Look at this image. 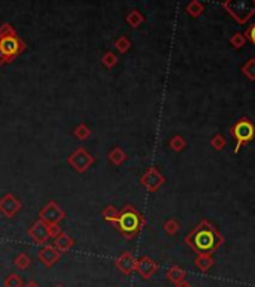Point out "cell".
I'll use <instances>...</instances> for the list:
<instances>
[{
	"instance_id": "6da1fadb",
	"label": "cell",
	"mask_w": 255,
	"mask_h": 287,
	"mask_svg": "<svg viewBox=\"0 0 255 287\" xmlns=\"http://www.w3.org/2000/svg\"><path fill=\"white\" fill-rule=\"evenodd\" d=\"M184 242L195 255H214L221 245H224L225 239L209 220H201L192 227L191 232L185 236Z\"/></svg>"
},
{
	"instance_id": "7a4b0ae2",
	"label": "cell",
	"mask_w": 255,
	"mask_h": 287,
	"mask_svg": "<svg viewBox=\"0 0 255 287\" xmlns=\"http://www.w3.org/2000/svg\"><path fill=\"white\" fill-rule=\"evenodd\" d=\"M24 51L26 42L17 34L12 24L3 23L0 26V54L5 59V63L11 64Z\"/></svg>"
},
{
	"instance_id": "3957f363",
	"label": "cell",
	"mask_w": 255,
	"mask_h": 287,
	"mask_svg": "<svg viewBox=\"0 0 255 287\" xmlns=\"http://www.w3.org/2000/svg\"><path fill=\"white\" fill-rule=\"evenodd\" d=\"M146 220L145 217L133 207V205H124L123 210L120 211V216H118V222L115 224V229L127 239H133L136 235L140 233V230L145 227Z\"/></svg>"
},
{
	"instance_id": "277c9868",
	"label": "cell",
	"mask_w": 255,
	"mask_h": 287,
	"mask_svg": "<svg viewBox=\"0 0 255 287\" xmlns=\"http://www.w3.org/2000/svg\"><path fill=\"white\" fill-rule=\"evenodd\" d=\"M221 6L230 17H233V20L237 21V24L248 23L255 15V0H227Z\"/></svg>"
},
{
	"instance_id": "5b68a950",
	"label": "cell",
	"mask_w": 255,
	"mask_h": 287,
	"mask_svg": "<svg viewBox=\"0 0 255 287\" xmlns=\"http://www.w3.org/2000/svg\"><path fill=\"white\" fill-rule=\"evenodd\" d=\"M230 135L236 139L234 153H239V150L243 145L252 142L255 139V125L248 117H242L230 128Z\"/></svg>"
},
{
	"instance_id": "8992f818",
	"label": "cell",
	"mask_w": 255,
	"mask_h": 287,
	"mask_svg": "<svg viewBox=\"0 0 255 287\" xmlns=\"http://www.w3.org/2000/svg\"><path fill=\"white\" fill-rule=\"evenodd\" d=\"M94 163V157L84 148V147H78L69 157H67V165L75 169L78 174H84L87 172Z\"/></svg>"
},
{
	"instance_id": "52a82bcc",
	"label": "cell",
	"mask_w": 255,
	"mask_h": 287,
	"mask_svg": "<svg viewBox=\"0 0 255 287\" xmlns=\"http://www.w3.org/2000/svg\"><path fill=\"white\" fill-rule=\"evenodd\" d=\"M64 219H66V213H64L63 208H62L56 200H49V202L39 211V220H42L43 223L46 224L60 223Z\"/></svg>"
},
{
	"instance_id": "ba28073f",
	"label": "cell",
	"mask_w": 255,
	"mask_h": 287,
	"mask_svg": "<svg viewBox=\"0 0 255 287\" xmlns=\"http://www.w3.org/2000/svg\"><path fill=\"white\" fill-rule=\"evenodd\" d=\"M166 183V177L160 172L156 166L148 168L146 172L140 177V184L146 189L148 191L154 193L157 191Z\"/></svg>"
},
{
	"instance_id": "9c48e42d",
	"label": "cell",
	"mask_w": 255,
	"mask_h": 287,
	"mask_svg": "<svg viewBox=\"0 0 255 287\" xmlns=\"http://www.w3.org/2000/svg\"><path fill=\"white\" fill-rule=\"evenodd\" d=\"M21 210V202L12 193H5L0 199V214L6 219H12Z\"/></svg>"
},
{
	"instance_id": "30bf717a",
	"label": "cell",
	"mask_w": 255,
	"mask_h": 287,
	"mask_svg": "<svg viewBox=\"0 0 255 287\" xmlns=\"http://www.w3.org/2000/svg\"><path fill=\"white\" fill-rule=\"evenodd\" d=\"M159 263L149 256H142L136 259V272L140 275L142 280H149L159 271Z\"/></svg>"
},
{
	"instance_id": "8fae6325",
	"label": "cell",
	"mask_w": 255,
	"mask_h": 287,
	"mask_svg": "<svg viewBox=\"0 0 255 287\" xmlns=\"http://www.w3.org/2000/svg\"><path fill=\"white\" fill-rule=\"evenodd\" d=\"M29 238L32 239L33 244L36 245H45L49 239V233H48V224L43 223L42 220H37L29 227L27 230Z\"/></svg>"
},
{
	"instance_id": "7c38bea8",
	"label": "cell",
	"mask_w": 255,
	"mask_h": 287,
	"mask_svg": "<svg viewBox=\"0 0 255 287\" xmlns=\"http://www.w3.org/2000/svg\"><path fill=\"white\" fill-rule=\"evenodd\" d=\"M115 268L124 275H131L136 271V257L131 252L121 253L115 259Z\"/></svg>"
},
{
	"instance_id": "4fadbf2b",
	"label": "cell",
	"mask_w": 255,
	"mask_h": 287,
	"mask_svg": "<svg viewBox=\"0 0 255 287\" xmlns=\"http://www.w3.org/2000/svg\"><path fill=\"white\" fill-rule=\"evenodd\" d=\"M37 259L39 262L46 266V268H51L54 266L59 260H60V252H57V249L54 245H49V244H45L39 253H37Z\"/></svg>"
},
{
	"instance_id": "5bb4252c",
	"label": "cell",
	"mask_w": 255,
	"mask_h": 287,
	"mask_svg": "<svg viewBox=\"0 0 255 287\" xmlns=\"http://www.w3.org/2000/svg\"><path fill=\"white\" fill-rule=\"evenodd\" d=\"M73 245H75V239L69 233H66V232H62L54 239V247L57 249V252H60V255L62 253H69Z\"/></svg>"
},
{
	"instance_id": "9a60e30c",
	"label": "cell",
	"mask_w": 255,
	"mask_h": 287,
	"mask_svg": "<svg viewBox=\"0 0 255 287\" xmlns=\"http://www.w3.org/2000/svg\"><path fill=\"white\" fill-rule=\"evenodd\" d=\"M185 277H187L185 269H182V268L178 266V265H173V266H170V268L166 271V278H167L170 283H173V284H178V283L184 281Z\"/></svg>"
},
{
	"instance_id": "2e32d148",
	"label": "cell",
	"mask_w": 255,
	"mask_h": 287,
	"mask_svg": "<svg viewBox=\"0 0 255 287\" xmlns=\"http://www.w3.org/2000/svg\"><path fill=\"white\" fill-rule=\"evenodd\" d=\"M194 265H195L201 272H208V271L215 265V259L212 257V255L201 253V255L195 256V259H194Z\"/></svg>"
},
{
	"instance_id": "e0dca14e",
	"label": "cell",
	"mask_w": 255,
	"mask_h": 287,
	"mask_svg": "<svg viewBox=\"0 0 255 287\" xmlns=\"http://www.w3.org/2000/svg\"><path fill=\"white\" fill-rule=\"evenodd\" d=\"M126 21L131 29H137L145 23V15L139 9H131L126 15Z\"/></svg>"
},
{
	"instance_id": "ac0fdd59",
	"label": "cell",
	"mask_w": 255,
	"mask_h": 287,
	"mask_svg": "<svg viewBox=\"0 0 255 287\" xmlns=\"http://www.w3.org/2000/svg\"><path fill=\"white\" fill-rule=\"evenodd\" d=\"M108 160L114 165V166H121L126 160H127V153L120 148V147H114L109 154H108Z\"/></svg>"
},
{
	"instance_id": "d6986e66",
	"label": "cell",
	"mask_w": 255,
	"mask_h": 287,
	"mask_svg": "<svg viewBox=\"0 0 255 287\" xmlns=\"http://www.w3.org/2000/svg\"><path fill=\"white\" fill-rule=\"evenodd\" d=\"M101 216H103V220L105 222H108V223H111L114 227H115V224L118 222V216H120V211L114 207V205H108V207H105L103 208V211H101Z\"/></svg>"
},
{
	"instance_id": "ffe728a7",
	"label": "cell",
	"mask_w": 255,
	"mask_h": 287,
	"mask_svg": "<svg viewBox=\"0 0 255 287\" xmlns=\"http://www.w3.org/2000/svg\"><path fill=\"white\" fill-rule=\"evenodd\" d=\"M187 14L192 18H198L203 12H205V5L198 0H191L187 6H185Z\"/></svg>"
},
{
	"instance_id": "44dd1931",
	"label": "cell",
	"mask_w": 255,
	"mask_h": 287,
	"mask_svg": "<svg viewBox=\"0 0 255 287\" xmlns=\"http://www.w3.org/2000/svg\"><path fill=\"white\" fill-rule=\"evenodd\" d=\"M14 266L17 268V269H20V271H26V269H29L30 266H32V259H30V256L27 255V253H20V255H17V257L14 259Z\"/></svg>"
},
{
	"instance_id": "7402d4cb",
	"label": "cell",
	"mask_w": 255,
	"mask_h": 287,
	"mask_svg": "<svg viewBox=\"0 0 255 287\" xmlns=\"http://www.w3.org/2000/svg\"><path fill=\"white\" fill-rule=\"evenodd\" d=\"M114 48L120 53V54H126L128 50L131 48V42L127 36H120L114 40Z\"/></svg>"
},
{
	"instance_id": "603a6c76",
	"label": "cell",
	"mask_w": 255,
	"mask_h": 287,
	"mask_svg": "<svg viewBox=\"0 0 255 287\" xmlns=\"http://www.w3.org/2000/svg\"><path fill=\"white\" fill-rule=\"evenodd\" d=\"M169 147H170L175 153H181V151L187 147V141H185L181 135H175V136L169 141Z\"/></svg>"
},
{
	"instance_id": "cb8c5ba5",
	"label": "cell",
	"mask_w": 255,
	"mask_h": 287,
	"mask_svg": "<svg viewBox=\"0 0 255 287\" xmlns=\"http://www.w3.org/2000/svg\"><path fill=\"white\" fill-rule=\"evenodd\" d=\"M23 286H24L23 278H21L18 274H15V272L8 274V275L5 277V280H3V287H23Z\"/></svg>"
},
{
	"instance_id": "d4e9b609",
	"label": "cell",
	"mask_w": 255,
	"mask_h": 287,
	"mask_svg": "<svg viewBox=\"0 0 255 287\" xmlns=\"http://www.w3.org/2000/svg\"><path fill=\"white\" fill-rule=\"evenodd\" d=\"M73 135H75L79 141H85V139H88V138L91 136V129L88 128L85 123H81V125H78V126L75 128Z\"/></svg>"
},
{
	"instance_id": "484cf974",
	"label": "cell",
	"mask_w": 255,
	"mask_h": 287,
	"mask_svg": "<svg viewBox=\"0 0 255 287\" xmlns=\"http://www.w3.org/2000/svg\"><path fill=\"white\" fill-rule=\"evenodd\" d=\"M117 63H118V57H117L115 53H112V51H106V53L101 56V64H103L106 69H112V67H115Z\"/></svg>"
},
{
	"instance_id": "4316f807",
	"label": "cell",
	"mask_w": 255,
	"mask_h": 287,
	"mask_svg": "<svg viewBox=\"0 0 255 287\" xmlns=\"http://www.w3.org/2000/svg\"><path fill=\"white\" fill-rule=\"evenodd\" d=\"M163 229H164V232H166L167 235L173 236V235H176V233L181 230V224L178 223V220H175V219H169V220L164 222Z\"/></svg>"
},
{
	"instance_id": "83f0119b",
	"label": "cell",
	"mask_w": 255,
	"mask_h": 287,
	"mask_svg": "<svg viewBox=\"0 0 255 287\" xmlns=\"http://www.w3.org/2000/svg\"><path fill=\"white\" fill-rule=\"evenodd\" d=\"M242 73L249 81H255V59H249L246 63L242 66Z\"/></svg>"
},
{
	"instance_id": "f1b7e54d",
	"label": "cell",
	"mask_w": 255,
	"mask_h": 287,
	"mask_svg": "<svg viewBox=\"0 0 255 287\" xmlns=\"http://www.w3.org/2000/svg\"><path fill=\"white\" fill-rule=\"evenodd\" d=\"M245 44H246V37L243 36V33L234 32L230 37V45L236 50H240L242 47H245Z\"/></svg>"
},
{
	"instance_id": "f546056e",
	"label": "cell",
	"mask_w": 255,
	"mask_h": 287,
	"mask_svg": "<svg viewBox=\"0 0 255 287\" xmlns=\"http://www.w3.org/2000/svg\"><path fill=\"white\" fill-rule=\"evenodd\" d=\"M211 145H212V148L215 150V151H221L225 148V145H227V139L224 138L221 133H215L214 136H212V139H211Z\"/></svg>"
},
{
	"instance_id": "4dcf8cb0",
	"label": "cell",
	"mask_w": 255,
	"mask_h": 287,
	"mask_svg": "<svg viewBox=\"0 0 255 287\" xmlns=\"http://www.w3.org/2000/svg\"><path fill=\"white\" fill-rule=\"evenodd\" d=\"M62 232H63V230H62V227H60V223L48 224V233H49V238H54V239H56Z\"/></svg>"
},
{
	"instance_id": "1f68e13d",
	"label": "cell",
	"mask_w": 255,
	"mask_h": 287,
	"mask_svg": "<svg viewBox=\"0 0 255 287\" xmlns=\"http://www.w3.org/2000/svg\"><path fill=\"white\" fill-rule=\"evenodd\" d=\"M243 36L246 37V40H249V42L255 47V23L254 24H251V26L245 30Z\"/></svg>"
},
{
	"instance_id": "d6a6232c",
	"label": "cell",
	"mask_w": 255,
	"mask_h": 287,
	"mask_svg": "<svg viewBox=\"0 0 255 287\" xmlns=\"http://www.w3.org/2000/svg\"><path fill=\"white\" fill-rule=\"evenodd\" d=\"M176 287H192L191 283L190 281H187V280H184V281H181V283H178V284H175Z\"/></svg>"
},
{
	"instance_id": "836d02e7",
	"label": "cell",
	"mask_w": 255,
	"mask_h": 287,
	"mask_svg": "<svg viewBox=\"0 0 255 287\" xmlns=\"http://www.w3.org/2000/svg\"><path fill=\"white\" fill-rule=\"evenodd\" d=\"M23 287H40V286H39V284H37L34 280H30V281H27V283H26V284H24Z\"/></svg>"
},
{
	"instance_id": "e575fe53",
	"label": "cell",
	"mask_w": 255,
	"mask_h": 287,
	"mask_svg": "<svg viewBox=\"0 0 255 287\" xmlns=\"http://www.w3.org/2000/svg\"><path fill=\"white\" fill-rule=\"evenodd\" d=\"M5 59H3V57H2V54H0V66H5Z\"/></svg>"
},
{
	"instance_id": "d590c367",
	"label": "cell",
	"mask_w": 255,
	"mask_h": 287,
	"mask_svg": "<svg viewBox=\"0 0 255 287\" xmlns=\"http://www.w3.org/2000/svg\"><path fill=\"white\" fill-rule=\"evenodd\" d=\"M54 287H64V286H62V284H57V286H54Z\"/></svg>"
}]
</instances>
